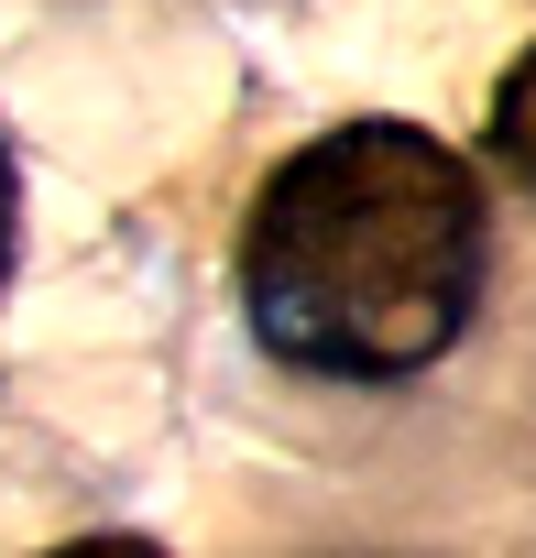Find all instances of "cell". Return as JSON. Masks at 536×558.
Masks as SVG:
<instances>
[{"label":"cell","mask_w":536,"mask_h":558,"mask_svg":"<svg viewBox=\"0 0 536 558\" xmlns=\"http://www.w3.org/2000/svg\"><path fill=\"white\" fill-rule=\"evenodd\" d=\"M12 241H23V175H12V132H0V286H12Z\"/></svg>","instance_id":"4"},{"label":"cell","mask_w":536,"mask_h":558,"mask_svg":"<svg viewBox=\"0 0 536 558\" xmlns=\"http://www.w3.org/2000/svg\"><path fill=\"white\" fill-rule=\"evenodd\" d=\"M492 165L536 197V45L503 66V88H492Z\"/></svg>","instance_id":"2"},{"label":"cell","mask_w":536,"mask_h":558,"mask_svg":"<svg viewBox=\"0 0 536 558\" xmlns=\"http://www.w3.org/2000/svg\"><path fill=\"white\" fill-rule=\"evenodd\" d=\"M482 286V175L416 121H340L296 143L241 219V318L318 384H416L460 351Z\"/></svg>","instance_id":"1"},{"label":"cell","mask_w":536,"mask_h":558,"mask_svg":"<svg viewBox=\"0 0 536 558\" xmlns=\"http://www.w3.org/2000/svg\"><path fill=\"white\" fill-rule=\"evenodd\" d=\"M45 558H165L154 536H132V525H99V536H66V547H45Z\"/></svg>","instance_id":"3"}]
</instances>
